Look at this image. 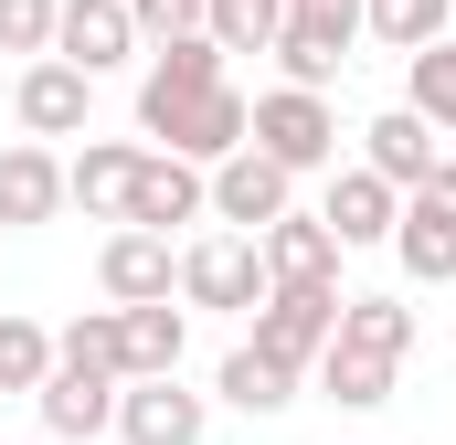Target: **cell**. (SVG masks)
Instances as JSON below:
<instances>
[{"instance_id":"obj_1","label":"cell","mask_w":456,"mask_h":445,"mask_svg":"<svg viewBox=\"0 0 456 445\" xmlns=\"http://www.w3.org/2000/svg\"><path fill=\"white\" fill-rule=\"evenodd\" d=\"M138 127H149L159 149H181V159H202V170H213V159H233V149H244L255 96L224 75V85H191V96H159V107H138Z\"/></svg>"},{"instance_id":"obj_2","label":"cell","mask_w":456,"mask_h":445,"mask_svg":"<svg viewBox=\"0 0 456 445\" xmlns=\"http://www.w3.org/2000/svg\"><path fill=\"white\" fill-rule=\"evenodd\" d=\"M361 11L371 0H287V21H276V64H287V85H319L330 96V75L350 64V43H361Z\"/></svg>"},{"instance_id":"obj_3","label":"cell","mask_w":456,"mask_h":445,"mask_svg":"<svg viewBox=\"0 0 456 445\" xmlns=\"http://www.w3.org/2000/svg\"><path fill=\"white\" fill-rule=\"evenodd\" d=\"M265 159H287L297 181L308 170H340V117H330V96L319 85H276V96H255V127H244Z\"/></svg>"},{"instance_id":"obj_4","label":"cell","mask_w":456,"mask_h":445,"mask_svg":"<svg viewBox=\"0 0 456 445\" xmlns=\"http://www.w3.org/2000/svg\"><path fill=\"white\" fill-rule=\"evenodd\" d=\"M393 255H403L414 287H446V276H456V159H436V170L403 191V213H393Z\"/></svg>"},{"instance_id":"obj_5","label":"cell","mask_w":456,"mask_h":445,"mask_svg":"<svg viewBox=\"0 0 456 445\" xmlns=\"http://www.w3.org/2000/svg\"><path fill=\"white\" fill-rule=\"evenodd\" d=\"M330 329H340V276H287V287L255 297V339H265L276 360H297V371H319Z\"/></svg>"},{"instance_id":"obj_6","label":"cell","mask_w":456,"mask_h":445,"mask_svg":"<svg viewBox=\"0 0 456 445\" xmlns=\"http://www.w3.org/2000/svg\"><path fill=\"white\" fill-rule=\"evenodd\" d=\"M181 297L191 308H224V319H255V297H265V255H255V233H202L191 255H181Z\"/></svg>"},{"instance_id":"obj_7","label":"cell","mask_w":456,"mask_h":445,"mask_svg":"<svg viewBox=\"0 0 456 445\" xmlns=\"http://www.w3.org/2000/svg\"><path fill=\"white\" fill-rule=\"evenodd\" d=\"M11 117H21V138H86V117H96V75L64 64V53H32L21 85H11Z\"/></svg>"},{"instance_id":"obj_8","label":"cell","mask_w":456,"mask_h":445,"mask_svg":"<svg viewBox=\"0 0 456 445\" xmlns=\"http://www.w3.org/2000/svg\"><path fill=\"white\" fill-rule=\"evenodd\" d=\"M287 202H297V170H287V159H265L255 138H244L233 159H213V222H233V233H265Z\"/></svg>"},{"instance_id":"obj_9","label":"cell","mask_w":456,"mask_h":445,"mask_svg":"<svg viewBox=\"0 0 456 445\" xmlns=\"http://www.w3.org/2000/svg\"><path fill=\"white\" fill-rule=\"evenodd\" d=\"M202 213H213V170H202V159H181V149H149V159H138V181H127V213H117V222L170 233V222H202Z\"/></svg>"},{"instance_id":"obj_10","label":"cell","mask_w":456,"mask_h":445,"mask_svg":"<svg viewBox=\"0 0 456 445\" xmlns=\"http://www.w3.org/2000/svg\"><path fill=\"white\" fill-rule=\"evenodd\" d=\"M96 287H107V308L170 297V287H181V255H170V233H149V222H117L107 244H96Z\"/></svg>"},{"instance_id":"obj_11","label":"cell","mask_w":456,"mask_h":445,"mask_svg":"<svg viewBox=\"0 0 456 445\" xmlns=\"http://www.w3.org/2000/svg\"><path fill=\"white\" fill-rule=\"evenodd\" d=\"M202 392H181V371H149V382H117V435L127 445H202Z\"/></svg>"},{"instance_id":"obj_12","label":"cell","mask_w":456,"mask_h":445,"mask_svg":"<svg viewBox=\"0 0 456 445\" xmlns=\"http://www.w3.org/2000/svg\"><path fill=\"white\" fill-rule=\"evenodd\" d=\"M393 213H403V191H393L371 159L330 170V202H319V222L340 233V255H361V244H393Z\"/></svg>"},{"instance_id":"obj_13","label":"cell","mask_w":456,"mask_h":445,"mask_svg":"<svg viewBox=\"0 0 456 445\" xmlns=\"http://www.w3.org/2000/svg\"><path fill=\"white\" fill-rule=\"evenodd\" d=\"M64 213V159L43 138H11L0 149V233H32V222Z\"/></svg>"},{"instance_id":"obj_14","label":"cell","mask_w":456,"mask_h":445,"mask_svg":"<svg viewBox=\"0 0 456 445\" xmlns=\"http://www.w3.org/2000/svg\"><path fill=\"white\" fill-rule=\"evenodd\" d=\"M53 53H64V64H86V75H117V64L138 53L127 0H64V11H53Z\"/></svg>"},{"instance_id":"obj_15","label":"cell","mask_w":456,"mask_h":445,"mask_svg":"<svg viewBox=\"0 0 456 445\" xmlns=\"http://www.w3.org/2000/svg\"><path fill=\"white\" fill-rule=\"evenodd\" d=\"M32 403H43V425H53V435L96 445V435H107V425H117V371H75V360H53Z\"/></svg>"},{"instance_id":"obj_16","label":"cell","mask_w":456,"mask_h":445,"mask_svg":"<svg viewBox=\"0 0 456 445\" xmlns=\"http://www.w3.org/2000/svg\"><path fill=\"white\" fill-rule=\"evenodd\" d=\"M138 159H149V149H127V138H86V149L64 159V202H75L86 222H117V213H127Z\"/></svg>"},{"instance_id":"obj_17","label":"cell","mask_w":456,"mask_h":445,"mask_svg":"<svg viewBox=\"0 0 456 445\" xmlns=\"http://www.w3.org/2000/svg\"><path fill=\"white\" fill-rule=\"evenodd\" d=\"M255 255H265V287H287V276H340V233L319 213H297V202L255 233Z\"/></svg>"},{"instance_id":"obj_18","label":"cell","mask_w":456,"mask_h":445,"mask_svg":"<svg viewBox=\"0 0 456 445\" xmlns=\"http://www.w3.org/2000/svg\"><path fill=\"white\" fill-rule=\"evenodd\" d=\"M361 159H371V170H382L393 191H414V181L436 170V127H425L414 107H382L371 127H361Z\"/></svg>"},{"instance_id":"obj_19","label":"cell","mask_w":456,"mask_h":445,"mask_svg":"<svg viewBox=\"0 0 456 445\" xmlns=\"http://www.w3.org/2000/svg\"><path fill=\"white\" fill-rule=\"evenodd\" d=\"M297 382H308L297 360H276L265 339H244V350L224 360V382H213V392H224L233 414H287V403H297Z\"/></svg>"},{"instance_id":"obj_20","label":"cell","mask_w":456,"mask_h":445,"mask_svg":"<svg viewBox=\"0 0 456 445\" xmlns=\"http://www.w3.org/2000/svg\"><path fill=\"white\" fill-rule=\"evenodd\" d=\"M191 85H224V43H213V32H181V43H149V75H138V107H159V96H191Z\"/></svg>"},{"instance_id":"obj_21","label":"cell","mask_w":456,"mask_h":445,"mask_svg":"<svg viewBox=\"0 0 456 445\" xmlns=\"http://www.w3.org/2000/svg\"><path fill=\"white\" fill-rule=\"evenodd\" d=\"M117 329H127V382H149V371H181V308L170 297H138V308H117Z\"/></svg>"},{"instance_id":"obj_22","label":"cell","mask_w":456,"mask_h":445,"mask_svg":"<svg viewBox=\"0 0 456 445\" xmlns=\"http://www.w3.org/2000/svg\"><path fill=\"white\" fill-rule=\"evenodd\" d=\"M403 107L425 117L436 138H456V32L425 43V53H403Z\"/></svg>"},{"instance_id":"obj_23","label":"cell","mask_w":456,"mask_h":445,"mask_svg":"<svg viewBox=\"0 0 456 445\" xmlns=\"http://www.w3.org/2000/svg\"><path fill=\"white\" fill-rule=\"evenodd\" d=\"M361 32L393 43V53H425V43H446V32H456V0H371Z\"/></svg>"},{"instance_id":"obj_24","label":"cell","mask_w":456,"mask_h":445,"mask_svg":"<svg viewBox=\"0 0 456 445\" xmlns=\"http://www.w3.org/2000/svg\"><path fill=\"white\" fill-rule=\"evenodd\" d=\"M53 360H75V371H117V382H127V329H117V308H86V319H64Z\"/></svg>"},{"instance_id":"obj_25","label":"cell","mask_w":456,"mask_h":445,"mask_svg":"<svg viewBox=\"0 0 456 445\" xmlns=\"http://www.w3.org/2000/svg\"><path fill=\"white\" fill-rule=\"evenodd\" d=\"M276 21H287V0H202V32H213L224 53H265Z\"/></svg>"},{"instance_id":"obj_26","label":"cell","mask_w":456,"mask_h":445,"mask_svg":"<svg viewBox=\"0 0 456 445\" xmlns=\"http://www.w3.org/2000/svg\"><path fill=\"white\" fill-rule=\"evenodd\" d=\"M43 371H53V339L32 319H0V392H43Z\"/></svg>"},{"instance_id":"obj_27","label":"cell","mask_w":456,"mask_h":445,"mask_svg":"<svg viewBox=\"0 0 456 445\" xmlns=\"http://www.w3.org/2000/svg\"><path fill=\"white\" fill-rule=\"evenodd\" d=\"M53 11L64 0H0V53H53Z\"/></svg>"},{"instance_id":"obj_28","label":"cell","mask_w":456,"mask_h":445,"mask_svg":"<svg viewBox=\"0 0 456 445\" xmlns=\"http://www.w3.org/2000/svg\"><path fill=\"white\" fill-rule=\"evenodd\" d=\"M127 21H138V43H181V32H202V0H127Z\"/></svg>"},{"instance_id":"obj_29","label":"cell","mask_w":456,"mask_h":445,"mask_svg":"<svg viewBox=\"0 0 456 445\" xmlns=\"http://www.w3.org/2000/svg\"><path fill=\"white\" fill-rule=\"evenodd\" d=\"M53 445H75V435H53Z\"/></svg>"}]
</instances>
